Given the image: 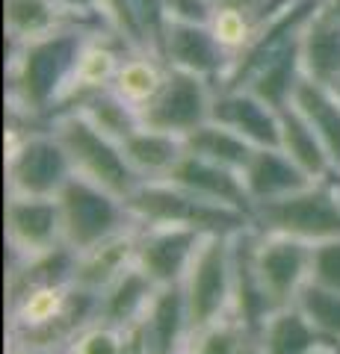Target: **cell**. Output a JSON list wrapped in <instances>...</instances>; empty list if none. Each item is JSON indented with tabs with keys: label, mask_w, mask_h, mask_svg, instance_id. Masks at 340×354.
I'll list each match as a JSON object with an SVG mask.
<instances>
[{
	"label": "cell",
	"mask_w": 340,
	"mask_h": 354,
	"mask_svg": "<svg viewBox=\"0 0 340 354\" xmlns=\"http://www.w3.org/2000/svg\"><path fill=\"white\" fill-rule=\"evenodd\" d=\"M98 30L107 27L78 24L27 44H9L12 48L9 53V101H12L15 115L30 121L48 118L51 124L65 97V88L71 83L83 44Z\"/></svg>",
	"instance_id": "1"
},
{
	"label": "cell",
	"mask_w": 340,
	"mask_h": 354,
	"mask_svg": "<svg viewBox=\"0 0 340 354\" xmlns=\"http://www.w3.org/2000/svg\"><path fill=\"white\" fill-rule=\"evenodd\" d=\"M251 227L260 234L293 236L308 245L340 236V171L305 189L251 207Z\"/></svg>",
	"instance_id": "2"
},
{
	"label": "cell",
	"mask_w": 340,
	"mask_h": 354,
	"mask_svg": "<svg viewBox=\"0 0 340 354\" xmlns=\"http://www.w3.org/2000/svg\"><path fill=\"white\" fill-rule=\"evenodd\" d=\"M125 207L136 225H178L202 234H240L251 225L249 213L204 201L169 180H142Z\"/></svg>",
	"instance_id": "3"
},
{
	"label": "cell",
	"mask_w": 340,
	"mask_h": 354,
	"mask_svg": "<svg viewBox=\"0 0 340 354\" xmlns=\"http://www.w3.org/2000/svg\"><path fill=\"white\" fill-rule=\"evenodd\" d=\"M51 130L57 133V139L62 142L74 174L83 177V180L113 192L116 198H122V201H127L130 192L142 183L136 171L127 165L122 145L113 142L109 136H104L98 127H92L89 118L78 113V109L53 115Z\"/></svg>",
	"instance_id": "4"
},
{
	"label": "cell",
	"mask_w": 340,
	"mask_h": 354,
	"mask_svg": "<svg viewBox=\"0 0 340 354\" xmlns=\"http://www.w3.org/2000/svg\"><path fill=\"white\" fill-rule=\"evenodd\" d=\"M74 177L71 160L65 153L57 133L18 130L6 133V195H33V198H57L60 189Z\"/></svg>",
	"instance_id": "5"
},
{
	"label": "cell",
	"mask_w": 340,
	"mask_h": 354,
	"mask_svg": "<svg viewBox=\"0 0 340 354\" xmlns=\"http://www.w3.org/2000/svg\"><path fill=\"white\" fill-rule=\"evenodd\" d=\"M181 290L186 298L190 330L231 316L234 290V234H207L186 269Z\"/></svg>",
	"instance_id": "6"
},
{
	"label": "cell",
	"mask_w": 340,
	"mask_h": 354,
	"mask_svg": "<svg viewBox=\"0 0 340 354\" xmlns=\"http://www.w3.org/2000/svg\"><path fill=\"white\" fill-rule=\"evenodd\" d=\"M57 201L62 213V242L78 254L136 225L122 198L78 174L60 189Z\"/></svg>",
	"instance_id": "7"
},
{
	"label": "cell",
	"mask_w": 340,
	"mask_h": 354,
	"mask_svg": "<svg viewBox=\"0 0 340 354\" xmlns=\"http://www.w3.org/2000/svg\"><path fill=\"white\" fill-rule=\"evenodd\" d=\"M213 92H216L213 83H207L195 74L169 68L160 92L139 109L142 127L163 130L184 139L186 133H193L204 121H211Z\"/></svg>",
	"instance_id": "8"
},
{
	"label": "cell",
	"mask_w": 340,
	"mask_h": 354,
	"mask_svg": "<svg viewBox=\"0 0 340 354\" xmlns=\"http://www.w3.org/2000/svg\"><path fill=\"white\" fill-rule=\"evenodd\" d=\"M255 269L260 286L267 290L272 307H290L296 304L302 286L311 281V248L308 242L278 236V234H260L255 230Z\"/></svg>",
	"instance_id": "9"
},
{
	"label": "cell",
	"mask_w": 340,
	"mask_h": 354,
	"mask_svg": "<svg viewBox=\"0 0 340 354\" xmlns=\"http://www.w3.org/2000/svg\"><path fill=\"white\" fill-rule=\"evenodd\" d=\"M6 245L12 260L39 257L62 245V213L57 198L6 195Z\"/></svg>",
	"instance_id": "10"
},
{
	"label": "cell",
	"mask_w": 340,
	"mask_h": 354,
	"mask_svg": "<svg viewBox=\"0 0 340 354\" xmlns=\"http://www.w3.org/2000/svg\"><path fill=\"white\" fill-rule=\"evenodd\" d=\"M207 234L178 225H139L136 266L157 286H175L184 281L186 269Z\"/></svg>",
	"instance_id": "11"
},
{
	"label": "cell",
	"mask_w": 340,
	"mask_h": 354,
	"mask_svg": "<svg viewBox=\"0 0 340 354\" xmlns=\"http://www.w3.org/2000/svg\"><path fill=\"white\" fill-rule=\"evenodd\" d=\"M160 57L166 59L169 68L195 74L213 86L225 80L228 68H231V59H234L216 41L211 27H199V24H166Z\"/></svg>",
	"instance_id": "12"
},
{
	"label": "cell",
	"mask_w": 340,
	"mask_h": 354,
	"mask_svg": "<svg viewBox=\"0 0 340 354\" xmlns=\"http://www.w3.org/2000/svg\"><path fill=\"white\" fill-rule=\"evenodd\" d=\"M130 48L109 30H98L86 39L83 50H80V59L74 65V74H71V83L65 88V97L57 109L60 113H69V109L80 106L86 97H92L98 92L113 86V77L122 65V57Z\"/></svg>",
	"instance_id": "13"
},
{
	"label": "cell",
	"mask_w": 340,
	"mask_h": 354,
	"mask_svg": "<svg viewBox=\"0 0 340 354\" xmlns=\"http://www.w3.org/2000/svg\"><path fill=\"white\" fill-rule=\"evenodd\" d=\"M278 113L249 88H216L211 121L240 133L255 148H278Z\"/></svg>",
	"instance_id": "14"
},
{
	"label": "cell",
	"mask_w": 340,
	"mask_h": 354,
	"mask_svg": "<svg viewBox=\"0 0 340 354\" xmlns=\"http://www.w3.org/2000/svg\"><path fill=\"white\" fill-rule=\"evenodd\" d=\"M166 180L204 198V201L231 207V209H240V213L251 216V198L246 192L243 174L234 169H225V165H216L211 160L193 157V153L184 151V157L175 162V169L169 171Z\"/></svg>",
	"instance_id": "15"
},
{
	"label": "cell",
	"mask_w": 340,
	"mask_h": 354,
	"mask_svg": "<svg viewBox=\"0 0 340 354\" xmlns=\"http://www.w3.org/2000/svg\"><path fill=\"white\" fill-rule=\"evenodd\" d=\"M255 227H246L234 234V290H231V316L249 330V337H258L267 316L272 313V301L260 286L255 269Z\"/></svg>",
	"instance_id": "16"
},
{
	"label": "cell",
	"mask_w": 340,
	"mask_h": 354,
	"mask_svg": "<svg viewBox=\"0 0 340 354\" xmlns=\"http://www.w3.org/2000/svg\"><path fill=\"white\" fill-rule=\"evenodd\" d=\"M3 9H6L3 21H6L9 44H27L78 24L104 27V21L98 15H74L69 9H62L57 0H6Z\"/></svg>",
	"instance_id": "17"
},
{
	"label": "cell",
	"mask_w": 340,
	"mask_h": 354,
	"mask_svg": "<svg viewBox=\"0 0 340 354\" xmlns=\"http://www.w3.org/2000/svg\"><path fill=\"white\" fill-rule=\"evenodd\" d=\"M246 183V192L251 198V207L263 201H276V198L293 195L314 183L299 165H296L281 148H255L246 169L240 171Z\"/></svg>",
	"instance_id": "18"
},
{
	"label": "cell",
	"mask_w": 340,
	"mask_h": 354,
	"mask_svg": "<svg viewBox=\"0 0 340 354\" xmlns=\"http://www.w3.org/2000/svg\"><path fill=\"white\" fill-rule=\"evenodd\" d=\"M136 239H139V225L80 251L78 263H74V281L71 283L80 286V290H89V292L107 290L127 266L136 263Z\"/></svg>",
	"instance_id": "19"
},
{
	"label": "cell",
	"mask_w": 340,
	"mask_h": 354,
	"mask_svg": "<svg viewBox=\"0 0 340 354\" xmlns=\"http://www.w3.org/2000/svg\"><path fill=\"white\" fill-rule=\"evenodd\" d=\"M142 322H145L151 354H181L186 337H190V316H186V298L181 283L157 286L154 298L142 313Z\"/></svg>",
	"instance_id": "20"
},
{
	"label": "cell",
	"mask_w": 340,
	"mask_h": 354,
	"mask_svg": "<svg viewBox=\"0 0 340 354\" xmlns=\"http://www.w3.org/2000/svg\"><path fill=\"white\" fill-rule=\"evenodd\" d=\"M302 74L316 83H340V21L316 6L299 36Z\"/></svg>",
	"instance_id": "21"
},
{
	"label": "cell",
	"mask_w": 340,
	"mask_h": 354,
	"mask_svg": "<svg viewBox=\"0 0 340 354\" xmlns=\"http://www.w3.org/2000/svg\"><path fill=\"white\" fill-rule=\"evenodd\" d=\"M74 263H78V251L62 245L51 248L39 257L27 260H12L9 263V278H6V292L9 304L24 298L33 290H45V286H69L74 281Z\"/></svg>",
	"instance_id": "22"
},
{
	"label": "cell",
	"mask_w": 340,
	"mask_h": 354,
	"mask_svg": "<svg viewBox=\"0 0 340 354\" xmlns=\"http://www.w3.org/2000/svg\"><path fill=\"white\" fill-rule=\"evenodd\" d=\"M290 104L314 127V133L320 136L323 148L328 153V160L334 165V171H340V97L337 92L325 83L302 77Z\"/></svg>",
	"instance_id": "23"
},
{
	"label": "cell",
	"mask_w": 340,
	"mask_h": 354,
	"mask_svg": "<svg viewBox=\"0 0 340 354\" xmlns=\"http://www.w3.org/2000/svg\"><path fill=\"white\" fill-rule=\"evenodd\" d=\"M122 151L139 180H166L175 162L184 157V139L163 130L139 127L122 142Z\"/></svg>",
	"instance_id": "24"
},
{
	"label": "cell",
	"mask_w": 340,
	"mask_h": 354,
	"mask_svg": "<svg viewBox=\"0 0 340 354\" xmlns=\"http://www.w3.org/2000/svg\"><path fill=\"white\" fill-rule=\"evenodd\" d=\"M278 148L287 153L311 180H325V177L334 171L320 136H316L314 127L302 118V113L293 104L278 113Z\"/></svg>",
	"instance_id": "25"
},
{
	"label": "cell",
	"mask_w": 340,
	"mask_h": 354,
	"mask_svg": "<svg viewBox=\"0 0 340 354\" xmlns=\"http://www.w3.org/2000/svg\"><path fill=\"white\" fill-rule=\"evenodd\" d=\"M154 292H157V283L151 281L136 263L127 266L107 290L98 292V319L122 328L130 319L145 313V307L151 298H154Z\"/></svg>",
	"instance_id": "26"
},
{
	"label": "cell",
	"mask_w": 340,
	"mask_h": 354,
	"mask_svg": "<svg viewBox=\"0 0 340 354\" xmlns=\"http://www.w3.org/2000/svg\"><path fill=\"white\" fill-rule=\"evenodd\" d=\"M166 74H169V65L160 53H154V50H127L122 57V65H118L109 88H113L122 101H127L130 106L142 109L160 92Z\"/></svg>",
	"instance_id": "27"
},
{
	"label": "cell",
	"mask_w": 340,
	"mask_h": 354,
	"mask_svg": "<svg viewBox=\"0 0 340 354\" xmlns=\"http://www.w3.org/2000/svg\"><path fill=\"white\" fill-rule=\"evenodd\" d=\"M255 339L260 354H308L325 337L305 319L299 307L290 304L272 310Z\"/></svg>",
	"instance_id": "28"
},
{
	"label": "cell",
	"mask_w": 340,
	"mask_h": 354,
	"mask_svg": "<svg viewBox=\"0 0 340 354\" xmlns=\"http://www.w3.org/2000/svg\"><path fill=\"white\" fill-rule=\"evenodd\" d=\"M184 151L193 153V157L211 160L216 165H225V169L243 171L251 153H255V145L246 142L240 133L216 124V121H204L202 127H195L184 136Z\"/></svg>",
	"instance_id": "29"
},
{
	"label": "cell",
	"mask_w": 340,
	"mask_h": 354,
	"mask_svg": "<svg viewBox=\"0 0 340 354\" xmlns=\"http://www.w3.org/2000/svg\"><path fill=\"white\" fill-rule=\"evenodd\" d=\"M302 77L305 74H302V59H299V41H296L287 50H281L276 59H269L263 68L251 74V80L243 88L255 92L260 101H267L269 106L284 109V106H290L293 92Z\"/></svg>",
	"instance_id": "30"
},
{
	"label": "cell",
	"mask_w": 340,
	"mask_h": 354,
	"mask_svg": "<svg viewBox=\"0 0 340 354\" xmlns=\"http://www.w3.org/2000/svg\"><path fill=\"white\" fill-rule=\"evenodd\" d=\"M78 113H83L86 118H89V124L98 127L104 133V136H109L113 142H122L130 136L134 130L142 127V118H139V109L130 106L127 101H122L113 88H104V92H98L92 97H86V101L80 106H74Z\"/></svg>",
	"instance_id": "31"
},
{
	"label": "cell",
	"mask_w": 340,
	"mask_h": 354,
	"mask_svg": "<svg viewBox=\"0 0 340 354\" xmlns=\"http://www.w3.org/2000/svg\"><path fill=\"white\" fill-rule=\"evenodd\" d=\"M249 339V330L234 316H225L199 330H190L181 354H243Z\"/></svg>",
	"instance_id": "32"
},
{
	"label": "cell",
	"mask_w": 340,
	"mask_h": 354,
	"mask_svg": "<svg viewBox=\"0 0 340 354\" xmlns=\"http://www.w3.org/2000/svg\"><path fill=\"white\" fill-rule=\"evenodd\" d=\"M296 307L325 339L340 342V290H328V286L308 281L296 298Z\"/></svg>",
	"instance_id": "33"
},
{
	"label": "cell",
	"mask_w": 340,
	"mask_h": 354,
	"mask_svg": "<svg viewBox=\"0 0 340 354\" xmlns=\"http://www.w3.org/2000/svg\"><path fill=\"white\" fill-rule=\"evenodd\" d=\"M65 354H122V334L116 325L95 319L65 346Z\"/></svg>",
	"instance_id": "34"
},
{
	"label": "cell",
	"mask_w": 340,
	"mask_h": 354,
	"mask_svg": "<svg viewBox=\"0 0 340 354\" xmlns=\"http://www.w3.org/2000/svg\"><path fill=\"white\" fill-rule=\"evenodd\" d=\"M311 283L340 290V236L316 242L311 248Z\"/></svg>",
	"instance_id": "35"
},
{
	"label": "cell",
	"mask_w": 340,
	"mask_h": 354,
	"mask_svg": "<svg viewBox=\"0 0 340 354\" xmlns=\"http://www.w3.org/2000/svg\"><path fill=\"white\" fill-rule=\"evenodd\" d=\"M169 24H199L207 27L216 12V0H163Z\"/></svg>",
	"instance_id": "36"
},
{
	"label": "cell",
	"mask_w": 340,
	"mask_h": 354,
	"mask_svg": "<svg viewBox=\"0 0 340 354\" xmlns=\"http://www.w3.org/2000/svg\"><path fill=\"white\" fill-rule=\"evenodd\" d=\"M118 334H122V354H151L148 348V334H145V322H142V316L130 319L118 328Z\"/></svg>",
	"instance_id": "37"
},
{
	"label": "cell",
	"mask_w": 340,
	"mask_h": 354,
	"mask_svg": "<svg viewBox=\"0 0 340 354\" xmlns=\"http://www.w3.org/2000/svg\"><path fill=\"white\" fill-rule=\"evenodd\" d=\"M57 3L62 9H69V12H74V15H98L95 12L98 0H57Z\"/></svg>",
	"instance_id": "38"
},
{
	"label": "cell",
	"mask_w": 340,
	"mask_h": 354,
	"mask_svg": "<svg viewBox=\"0 0 340 354\" xmlns=\"http://www.w3.org/2000/svg\"><path fill=\"white\" fill-rule=\"evenodd\" d=\"M308 354H340V342H334V339H323V342H316V346H314Z\"/></svg>",
	"instance_id": "39"
},
{
	"label": "cell",
	"mask_w": 340,
	"mask_h": 354,
	"mask_svg": "<svg viewBox=\"0 0 340 354\" xmlns=\"http://www.w3.org/2000/svg\"><path fill=\"white\" fill-rule=\"evenodd\" d=\"M9 354H65V348H24V346H9Z\"/></svg>",
	"instance_id": "40"
},
{
	"label": "cell",
	"mask_w": 340,
	"mask_h": 354,
	"mask_svg": "<svg viewBox=\"0 0 340 354\" xmlns=\"http://www.w3.org/2000/svg\"><path fill=\"white\" fill-rule=\"evenodd\" d=\"M320 9H325L328 15H334L340 21V0H320Z\"/></svg>",
	"instance_id": "41"
},
{
	"label": "cell",
	"mask_w": 340,
	"mask_h": 354,
	"mask_svg": "<svg viewBox=\"0 0 340 354\" xmlns=\"http://www.w3.org/2000/svg\"><path fill=\"white\" fill-rule=\"evenodd\" d=\"M243 354H260V348H258V339H255V337L249 339V346H246V351H243Z\"/></svg>",
	"instance_id": "42"
},
{
	"label": "cell",
	"mask_w": 340,
	"mask_h": 354,
	"mask_svg": "<svg viewBox=\"0 0 340 354\" xmlns=\"http://www.w3.org/2000/svg\"><path fill=\"white\" fill-rule=\"evenodd\" d=\"M332 88H334V92H337V97H340V83H334V86H332Z\"/></svg>",
	"instance_id": "43"
}]
</instances>
